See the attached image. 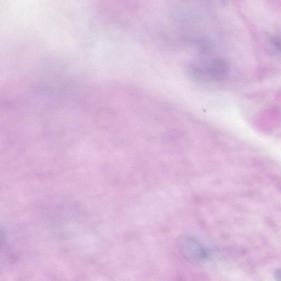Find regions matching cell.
Returning <instances> with one entry per match:
<instances>
[{
	"mask_svg": "<svg viewBox=\"0 0 281 281\" xmlns=\"http://www.w3.org/2000/svg\"><path fill=\"white\" fill-rule=\"evenodd\" d=\"M274 277L276 281H281V268L277 269L274 272Z\"/></svg>",
	"mask_w": 281,
	"mask_h": 281,
	"instance_id": "3",
	"label": "cell"
},
{
	"mask_svg": "<svg viewBox=\"0 0 281 281\" xmlns=\"http://www.w3.org/2000/svg\"><path fill=\"white\" fill-rule=\"evenodd\" d=\"M177 250L183 259L188 262L202 261L206 256V251L201 244L190 237L180 238L177 242Z\"/></svg>",
	"mask_w": 281,
	"mask_h": 281,
	"instance_id": "1",
	"label": "cell"
},
{
	"mask_svg": "<svg viewBox=\"0 0 281 281\" xmlns=\"http://www.w3.org/2000/svg\"><path fill=\"white\" fill-rule=\"evenodd\" d=\"M228 72L226 63L221 60H216L210 65L208 70L210 76L215 80L224 79Z\"/></svg>",
	"mask_w": 281,
	"mask_h": 281,
	"instance_id": "2",
	"label": "cell"
}]
</instances>
